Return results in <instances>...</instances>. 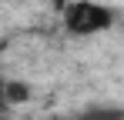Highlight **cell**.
<instances>
[{
	"mask_svg": "<svg viewBox=\"0 0 124 120\" xmlns=\"http://www.w3.org/2000/svg\"><path fill=\"white\" fill-rule=\"evenodd\" d=\"M114 27V10L94 0H70L64 3V30L74 37H94Z\"/></svg>",
	"mask_w": 124,
	"mask_h": 120,
	"instance_id": "6da1fadb",
	"label": "cell"
},
{
	"mask_svg": "<svg viewBox=\"0 0 124 120\" xmlns=\"http://www.w3.org/2000/svg\"><path fill=\"white\" fill-rule=\"evenodd\" d=\"M30 100V87L23 80H3V107H17Z\"/></svg>",
	"mask_w": 124,
	"mask_h": 120,
	"instance_id": "7a4b0ae2",
	"label": "cell"
},
{
	"mask_svg": "<svg viewBox=\"0 0 124 120\" xmlns=\"http://www.w3.org/2000/svg\"><path fill=\"white\" fill-rule=\"evenodd\" d=\"M74 120H124V110L121 107H87Z\"/></svg>",
	"mask_w": 124,
	"mask_h": 120,
	"instance_id": "3957f363",
	"label": "cell"
},
{
	"mask_svg": "<svg viewBox=\"0 0 124 120\" xmlns=\"http://www.w3.org/2000/svg\"><path fill=\"white\" fill-rule=\"evenodd\" d=\"M0 107H3V77H0Z\"/></svg>",
	"mask_w": 124,
	"mask_h": 120,
	"instance_id": "277c9868",
	"label": "cell"
},
{
	"mask_svg": "<svg viewBox=\"0 0 124 120\" xmlns=\"http://www.w3.org/2000/svg\"><path fill=\"white\" fill-rule=\"evenodd\" d=\"M0 120H7V113H3V107H0Z\"/></svg>",
	"mask_w": 124,
	"mask_h": 120,
	"instance_id": "5b68a950",
	"label": "cell"
}]
</instances>
